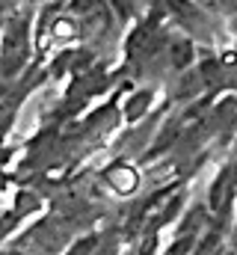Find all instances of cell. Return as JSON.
I'll list each match as a JSON object with an SVG mask.
<instances>
[{"mask_svg": "<svg viewBox=\"0 0 237 255\" xmlns=\"http://www.w3.org/2000/svg\"><path fill=\"white\" fill-rule=\"evenodd\" d=\"M54 33H57V39H68V36L74 33V24H68V21H57V24H54Z\"/></svg>", "mask_w": 237, "mask_h": 255, "instance_id": "cell-2", "label": "cell"}, {"mask_svg": "<svg viewBox=\"0 0 237 255\" xmlns=\"http://www.w3.org/2000/svg\"><path fill=\"white\" fill-rule=\"evenodd\" d=\"M107 181H110L118 193L136 190V175H133V169H127V166H116V169H110V172H107Z\"/></svg>", "mask_w": 237, "mask_h": 255, "instance_id": "cell-1", "label": "cell"}]
</instances>
